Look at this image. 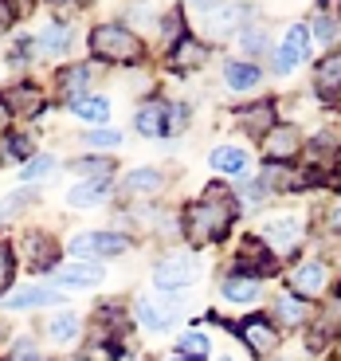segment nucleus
<instances>
[{
  "instance_id": "obj_1",
  "label": "nucleus",
  "mask_w": 341,
  "mask_h": 361,
  "mask_svg": "<svg viewBox=\"0 0 341 361\" xmlns=\"http://www.w3.org/2000/svg\"><path fill=\"white\" fill-rule=\"evenodd\" d=\"M232 216H235L232 192L228 189H208L204 200H197V204L185 212V235H189V244H212V240H224Z\"/></svg>"
},
{
  "instance_id": "obj_2",
  "label": "nucleus",
  "mask_w": 341,
  "mask_h": 361,
  "mask_svg": "<svg viewBox=\"0 0 341 361\" xmlns=\"http://www.w3.org/2000/svg\"><path fill=\"white\" fill-rule=\"evenodd\" d=\"M90 51L99 59H110V63H134L142 55V44L126 24H99L90 32Z\"/></svg>"
},
{
  "instance_id": "obj_3",
  "label": "nucleus",
  "mask_w": 341,
  "mask_h": 361,
  "mask_svg": "<svg viewBox=\"0 0 341 361\" xmlns=\"http://www.w3.org/2000/svg\"><path fill=\"white\" fill-rule=\"evenodd\" d=\"M71 252L75 255H90V259H99V255H122L126 252V235L118 232H82L71 240Z\"/></svg>"
},
{
  "instance_id": "obj_4",
  "label": "nucleus",
  "mask_w": 341,
  "mask_h": 361,
  "mask_svg": "<svg viewBox=\"0 0 341 361\" xmlns=\"http://www.w3.org/2000/svg\"><path fill=\"white\" fill-rule=\"evenodd\" d=\"M153 279H157L161 290H180V287H189V283L197 279V263H192L189 255H169V259L157 263Z\"/></svg>"
},
{
  "instance_id": "obj_5",
  "label": "nucleus",
  "mask_w": 341,
  "mask_h": 361,
  "mask_svg": "<svg viewBox=\"0 0 341 361\" xmlns=\"http://www.w3.org/2000/svg\"><path fill=\"white\" fill-rule=\"evenodd\" d=\"M306 55H310V27H306V24H294V27L287 32V39H283V47L275 51V67L287 75V71H294V67L302 63Z\"/></svg>"
},
{
  "instance_id": "obj_6",
  "label": "nucleus",
  "mask_w": 341,
  "mask_h": 361,
  "mask_svg": "<svg viewBox=\"0 0 341 361\" xmlns=\"http://www.w3.org/2000/svg\"><path fill=\"white\" fill-rule=\"evenodd\" d=\"M326 283H330V271H326V263H318V259H306V263H298V267L290 271V290H294L298 298L322 295Z\"/></svg>"
},
{
  "instance_id": "obj_7",
  "label": "nucleus",
  "mask_w": 341,
  "mask_h": 361,
  "mask_svg": "<svg viewBox=\"0 0 341 361\" xmlns=\"http://www.w3.org/2000/svg\"><path fill=\"white\" fill-rule=\"evenodd\" d=\"M240 334H243V342L252 345V353H259V357L278 350V326L271 318H247V322H240Z\"/></svg>"
},
{
  "instance_id": "obj_8",
  "label": "nucleus",
  "mask_w": 341,
  "mask_h": 361,
  "mask_svg": "<svg viewBox=\"0 0 341 361\" xmlns=\"http://www.w3.org/2000/svg\"><path fill=\"white\" fill-rule=\"evenodd\" d=\"M302 149V134H298L294 126H275L267 137H263V154L271 157V161H290V157Z\"/></svg>"
},
{
  "instance_id": "obj_9",
  "label": "nucleus",
  "mask_w": 341,
  "mask_h": 361,
  "mask_svg": "<svg viewBox=\"0 0 341 361\" xmlns=\"http://www.w3.org/2000/svg\"><path fill=\"white\" fill-rule=\"evenodd\" d=\"M298 228H302V224H298V216H275L267 224V232H263V240L271 244V252H294V244L302 240Z\"/></svg>"
},
{
  "instance_id": "obj_10",
  "label": "nucleus",
  "mask_w": 341,
  "mask_h": 361,
  "mask_svg": "<svg viewBox=\"0 0 341 361\" xmlns=\"http://www.w3.org/2000/svg\"><path fill=\"white\" fill-rule=\"evenodd\" d=\"M59 290L55 287H24V290H16V295H8L4 298V310H36V307H55L59 302Z\"/></svg>"
},
{
  "instance_id": "obj_11",
  "label": "nucleus",
  "mask_w": 341,
  "mask_h": 361,
  "mask_svg": "<svg viewBox=\"0 0 341 361\" xmlns=\"http://www.w3.org/2000/svg\"><path fill=\"white\" fill-rule=\"evenodd\" d=\"M55 279L63 283V287H94V283L102 279V267L94 259H87V263H59V267H55Z\"/></svg>"
},
{
  "instance_id": "obj_12",
  "label": "nucleus",
  "mask_w": 341,
  "mask_h": 361,
  "mask_svg": "<svg viewBox=\"0 0 341 361\" xmlns=\"http://www.w3.org/2000/svg\"><path fill=\"white\" fill-rule=\"evenodd\" d=\"M137 130H142L145 137H165L169 134V106H165V102H145V106L137 110Z\"/></svg>"
},
{
  "instance_id": "obj_13",
  "label": "nucleus",
  "mask_w": 341,
  "mask_h": 361,
  "mask_svg": "<svg viewBox=\"0 0 341 361\" xmlns=\"http://www.w3.org/2000/svg\"><path fill=\"white\" fill-rule=\"evenodd\" d=\"M208 63V44H200V39H177V47H173V67L177 71H197V67Z\"/></svg>"
},
{
  "instance_id": "obj_14",
  "label": "nucleus",
  "mask_w": 341,
  "mask_h": 361,
  "mask_svg": "<svg viewBox=\"0 0 341 361\" xmlns=\"http://www.w3.org/2000/svg\"><path fill=\"white\" fill-rule=\"evenodd\" d=\"M173 318H177V310H173L169 302H149V298L137 302V322H142L145 330H157V334H161V330L173 326Z\"/></svg>"
},
{
  "instance_id": "obj_15",
  "label": "nucleus",
  "mask_w": 341,
  "mask_h": 361,
  "mask_svg": "<svg viewBox=\"0 0 341 361\" xmlns=\"http://www.w3.org/2000/svg\"><path fill=\"white\" fill-rule=\"evenodd\" d=\"M314 87L322 90L326 99H333L341 90V51H333V55H326L322 63H318V75H314Z\"/></svg>"
},
{
  "instance_id": "obj_16",
  "label": "nucleus",
  "mask_w": 341,
  "mask_h": 361,
  "mask_svg": "<svg viewBox=\"0 0 341 361\" xmlns=\"http://www.w3.org/2000/svg\"><path fill=\"white\" fill-rule=\"evenodd\" d=\"M4 106H12V110H20V114H36L39 106H44V94H39L36 87H27V82H20V87H12V90H4Z\"/></svg>"
},
{
  "instance_id": "obj_17",
  "label": "nucleus",
  "mask_w": 341,
  "mask_h": 361,
  "mask_svg": "<svg viewBox=\"0 0 341 361\" xmlns=\"http://www.w3.org/2000/svg\"><path fill=\"white\" fill-rule=\"evenodd\" d=\"M224 298L228 302H255L259 298V279L255 275H232V279H224Z\"/></svg>"
},
{
  "instance_id": "obj_18",
  "label": "nucleus",
  "mask_w": 341,
  "mask_h": 361,
  "mask_svg": "<svg viewBox=\"0 0 341 361\" xmlns=\"http://www.w3.org/2000/svg\"><path fill=\"white\" fill-rule=\"evenodd\" d=\"M306 314H310V307H306L298 295H278L275 298V322L278 326H298V322H306Z\"/></svg>"
},
{
  "instance_id": "obj_19",
  "label": "nucleus",
  "mask_w": 341,
  "mask_h": 361,
  "mask_svg": "<svg viewBox=\"0 0 341 361\" xmlns=\"http://www.w3.org/2000/svg\"><path fill=\"white\" fill-rule=\"evenodd\" d=\"M259 67L255 63H228L224 67V82H228V90H252V87H259Z\"/></svg>"
},
{
  "instance_id": "obj_20",
  "label": "nucleus",
  "mask_w": 341,
  "mask_h": 361,
  "mask_svg": "<svg viewBox=\"0 0 341 361\" xmlns=\"http://www.w3.org/2000/svg\"><path fill=\"white\" fill-rule=\"evenodd\" d=\"M106 192H110L106 180H87V185H75V189L67 192V200H71L75 208H94V204L106 200Z\"/></svg>"
},
{
  "instance_id": "obj_21",
  "label": "nucleus",
  "mask_w": 341,
  "mask_h": 361,
  "mask_svg": "<svg viewBox=\"0 0 341 361\" xmlns=\"http://www.w3.org/2000/svg\"><path fill=\"white\" fill-rule=\"evenodd\" d=\"M212 169L216 173H228V177H235V173H243V165H247V154L243 149H235V145H220V149H212Z\"/></svg>"
},
{
  "instance_id": "obj_22",
  "label": "nucleus",
  "mask_w": 341,
  "mask_h": 361,
  "mask_svg": "<svg viewBox=\"0 0 341 361\" xmlns=\"http://www.w3.org/2000/svg\"><path fill=\"white\" fill-rule=\"evenodd\" d=\"M71 110L82 118V122H94V130H99L102 122L110 118V102H106V99H75Z\"/></svg>"
},
{
  "instance_id": "obj_23",
  "label": "nucleus",
  "mask_w": 341,
  "mask_h": 361,
  "mask_svg": "<svg viewBox=\"0 0 341 361\" xmlns=\"http://www.w3.org/2000/svg\"><path fill=\"white\" fill-rule=\"evenodd\" d=\"M47 334H51V342H75V334H79V314H59L47 322Z\"/></svg>"
},
{
  "instance_id": "obj_24",
  "label": "nucleus",
  "mask_w": 341,
  "mask_h": 361,
  "mask_svg": "<svg viewBox=\"0 0 341 361\" xmlns=\"http://www.w3.org/2000/svg\"><path fill=\"white\" fill-rule=\"evenodd\" d=\"M27 259H32V267H51L55 263L51 240H44V235H27Z\"/></svg>"
},
{
  "instance_id": "obj_25",
  "label": "nucleus",
  "mask_w": 341,
  "mask_h": 361,
  "mask_svg": "<svg viewBox=\"0 0 341 361\" xmlns=\"http://www.w3.org/2000/svg\"><path fill=\"white\" fill-rule=\"evenodd\" d=\"M161 173H157V169H134V173H130V177H126V189L130 192H157V189H161Z\"/></svg>"
},
{
  "instance_id": "obj_26",
  "label": "nucleus",
  "mask_w": 341,
  "mask_h": 361,
  "mask_svg": "<svg viewBox=\"0 0 341 361\" xmlns=\"http://www.w3.org/2000/svg\"><path fill=\"white\" fill-rule=\"evenodd\" d=\"M263 180H267L271 189H298V185H302V177H298V173H290L287 165H271Z\"/></svg>"
},
{
  "instance_id": "obj_27",
  "label": "nucleus",
  "mask_w": 341,
  "mask_h": 361,
  "mask_svg": "<svg viewBox=\"0 0 341 361\" xmlns=\"http://www.w3.org/2000/svg\"><path fill=\"white\" fill-rule=\"evenodd\" d=\"M67 39H71V32H67L63 24H51V27L44 32V51H47V55H59V51H67V47H71Z\"/></svg>"
},
{
  "instance_id": "obj_28",
  "label": "nucleus",
  "mask_w": 341,
  "mask_h": 361,
  "mask_svg": "<svg viewBox=\"0 0 341 361\" xmlns=\"http://www.w3.org/2000/svg\"><path fill=\"white\" fill-rule=\"evenodd\" d=\"M82 142L90 145V149H114L118 142H122V134L110 126H99V130H90V134H82Z\"/></svg>"
},
{
  "instance_id": "obj_29",
  "label": "nucleus",
  "mask_w": 341,
  "mask_h": 361,
  "mask_svg": "<svg viewBox=\"0 0 341 361\" xmlns=\"http://www.w3.org/2000/svg\"><path fill=\"white\" fill-rule=\"evenodd\" d=\"M51 169H55V157L36 154V157H27V165H24V180H44Z\"/></svg>"
},
{
  "instance_id": "obj_30",
  "label": "nucleus",
  "mask_w": 341,
  "mask_h": 361,
  "mask_svg": "<svg viewBox=\"0 0 341 361\" xmlns=\"http://www.w3.org/2000/svg\"><path fill=\"white\" fill-rule=\"evenodd\" d=\"M180 357H208V338L204 334H180Z\"/></svg>"
},
{
  "instance_id": "obj_31",
  "label": "nucleus",
  "mask_w": 341,
  "mask_h": 361,
  "mask_svg": "<svg viewBox=\"0 0 341 361\" xmlns=\"http://www.w3.org/2000/svg\"><path fill=\"white\" fill-rule=\"evenodd\" d=\"M75 169H79V173H87V177H99V180H106L114 165H110L106 157H87V161H79Z\"/></svg>"
},
{
  "instance_id": "obj_32",
  "label": "nucleus",
  "mask_w": 341,
  "mask_h": 361,
  "mask_svg": "<svg viewBox=\"0 0 341 361\" xmlns=\"http://www.w3.org/2000/svg\"><path fill=\"white\" fill-rule=\"evenodd\" d=\"M27 200H36V197H32V192H24V189L12 192V197L4 200V204H0V220H12V216L20 212V208H27Z\"/></svg>"
},
{
  "instance_id": "obj_33",
  "label": "nucleus",
  "mask_w": 341,
  "mask_h": 361,
  "mask_svg": "<svg viewBox=\"0 0 341 361\" xmlns=\"http://www.w3.org/2000/svg\"><path fill=\"white\" fill-rule=\"evenodd\" d=\"M240 47H243V51H252V55H259L263 47H267V44H263V32H259V27L243 32V36H240Z\"/></svg>"
},
{
  "instance_id": "obj_34",
  "label": "nucleus",
  "mask_w": 341,
  "mask_h": 361,
  "mask_svg": "<svg viewBox=\"0 0 341 361\" xmlns=\"http://www.w3.org/2000/svg\"><path fill=\"white\" fill-rule=\"evenodd\" d=\"M87 75H90V67H71V71H67V79H63V90H67V94H75V90L87 82Z\"/></svg>"
},
{
  "instance_id": "obj_35",
  "label": "nucleus",
  "mask_w": 341,
  "mask_h": 361,
  "mask_svg": "<svg viewBox=\"0 0 341 361\" xmlns=\"http://www.w3.org/2000/svg\"><path fill=\"white\" fill-rule=\"evenodd\" d=\"M8 283H12V252L0 244V290L8 287Z\"/></svg>"
},
{
  "instance_id": "obj_36",
  "label": "nucleus",
  "mask_w": 341,
  "mask_h": 361,
  "mask_svg": "<svg viewBox=\"0 0 341 361\" xmlns=\"http://www.w3.org/2000/svg\"><path fill=\"white\" fill-rule=\"evenodd\" d=\"M314 36H318V39H333V24H330L326 16L314 20Z\"/></svg>"
},
{
  "instance_id": "obj_37",
  "label": "nucleus",
  "mask_w": 341,
  "mask_h": 361,
  "mask_svg": "<svg viewBox=\"0 0 341 361\" xmlns=\"http://www.w3.org/2000/svg\"><path fill=\"white\" fill-rule=\"evenodd\" d=\"M12 154H32V142L24 134H12Z\"/></svg>"
},
{
  "instance_id": "obj_38",
  "label": "nucleus",
  "mask_w": 341,
  "mask_h": 361,
  "mask_svg": "<svg viewBox=\"0 0 341 361\" xmlns=\"http://www.w3.org/2000/svg\"><path fill=\"white\" fill-rule=\"evenodd\" d=\"M330 224H333V232H341V197L333 200V208H330Z\"/></svg>"
},
{
  "instance_id": "obj_39",
  "label": "nucleus",
  "mask_w": 341,
  "mask_h": 361,
  "mask_svg": "<svg viewBox=\"0 0 341 361\" xmlns=\"http://www.w3.org/2000/svg\"><path fill=\"white\" fill-rule=\"evenodd\" d=\"M8 20H12V4H0V27H8Z\"/></svg>"
},
{
  "instance_id": "obj_40",
  "label": "nucleus",
  "mask_w": 341,
  "mask_h": 361,
  "mask_svg": "<svg viewBox=\"0 0 341 361\" xmlns=\"http://www.w3.org/2000/svg\"><path fill=\"white\" fill-rule=\"evenodd\" d=\"M169 361H185V357H169Z\"/></svg>"
},
{
  "instance_id": "obj_41",
  "label": "nucleus",
  "mask_w": 341,
  "mask_h": 361,
  "mask_svg": "<svg viewBox=\"0 0 341 361\" xmlns=\"http://www.w3.org/2000/svg\"><path fill=\"white\" fill-rule=\"evenodd\" d=\"M75 361H87V357H75Z\"/></svg>"
},
{
  "instance_id": "obj_42",
  "label": "nucleus",
  "mask_w": 341,
  "mask_h": 361,
  "mask_svg": "<svg viewBox=\"0 0 341 361\" xmlns=\"http://www.w3.org/2000/svg\"><path fill=\"white\" fill-rule=\"evenodd\" d=\"M220 361H228V357H220Z\"/></svg>"
}]
</instances>
